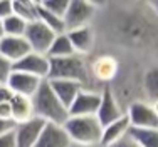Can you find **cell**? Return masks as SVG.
<instances>
[{
	"instance_id": "cell-1",
	"label": "cell",
	"mask_w": 158,
	"mask_h": 147,
	"mask_svg": "<svg viewBox=\"0 0 158 147\" xmlns=\"http://www.w3.org/2000/svg\"><path fill=\"white\" fill-rule=\"evenodd\" d=\"M32 104H34V115L37 119L44 120L46 124L64 126L69 119V110L56 97V94L52 92L47 80L42 82L37 94L32 97Z\"/></svg>"
},
{
	"instance_id": "cell-2",
	"label": "cell",
	"mask_w": 158,
	"mask_h": 147,
	"mask_svg": "<svg viewBox=\"0 0 158 147\" xmlns=\"http://www.w3.org/2000/svg\"><path fill=\"white\" fill-rule=\"evenodd\" d=\"M67 135L73 144L88 145V147H99L101 135H103V126L96 115L89 117H69L64 124Z\"/></svg>"
},
{
	"instance_id": "cell-3",
	"label": "cell",
	"mask_w": 158,
	"mask_h": 147,
	"mask_svg": "<svg viewBox=\"0 0 158 147\" xmlns=\"http://www.w3.org/2000/svg\"><path fill=\"white\" fill-rule=\"evenodd\" d=\"M51 72L47 80H73L84 85L88 82L89 72L81 55H71L64 59H49Z\"/></svg>"
},
{
	"instance_id": "cell-4",
	"label": "cell",
	"mask_w": 158,
	"mask_h": 147,
	"mask_svg": "<svg viewBox=\"0 0 158 147\" xmlns=\"http://www.w3.org/2000/svg\"><path fill=\"white\" fill-rule=\"evenodd\" d=\"M94 3L88 2V0H69V7L64 15V24H66L67 32L88 27L91 18L94 17Z\"/></svg>"
},
{
	"instance_id": "cell-5",
	"label": "cell",
	"mask_w": 158,
	"mask_h": 147,
	"mask_svg": "<svg viewBox=\"0 0 158 147\" xmlns=\"http://www.w3.org/2000/svg\"><path fill=\"white\" fill-rule=\"evenodd\" d=\"M24 37L27 40V44L31 45L32 52L40 54V55H47L49 48H51V45L56 39V33L46 24L37 20V22H32V24L27 25V30H25Z\"/></svg>"
},
{
	"instance_id": "cell-6",
	"label": "cell",
	"mask_w": 158,
	"mask_h": 147,
	"mask_svg": "<svg viewBox=\"0 0 158 147\" xmlns=\"http://www.w3.org/2000/svg\"><path fill=\"white\" fill-rule=\"evenodd\" d=\"M126 117L131 129H158V114L150 104L133 102L128 107Z\"/></svg>"
},
{
	"instance_id": "cell-7",
	"label": "cell",
	"mask_w": 158,
	"mask_h": 147,
	"mask_svg": "<svg viewBox=\"0 0 158 147\" xmlns=\"http://www.w3.org/2000/svg\"><path fill=\"white\" fill-rule=\"evenodd\" d=\"M14 70L34 75V77L40 79V80H47L49 72H51V60L47 59V55H40V54H35V52H31L22 60L14 64Z\"/></svg>"
},
{
	"instance_id": "cell-8",
	"label": "cell",
	"mask_w": 158,
	"mask_h": 147,
	"mask_svg": "<svg viewBox=\"0 0 158 147\" xmlns=\"http://www.w3.org/2000/svg\"><path fill=\"white\" fill-rule=\"evenodd\" d=\"M101 105V94L82 89L69 107V117H89L96 115Z\"/></svg>"
},
{
	"instance_id": "cell-9",
	"label": "cell",
	"mask_w": 158,
	"mask_h": 147,
	"mask_svg": "<svg viewBox=\"0 0 158 147\" xmlns=\"http://www.w3.org/2000/svg\"><path fill=\"white\" fill-rule=\"evenodd\" d=\"M44 127H46V122L37 117L27 120L24 124H19L15 130H14L17 147H35Z\"/></svg>"
},
{
	"instance_id": "cell-10",
	"label": "cell",
	"mask_w": 158,
	"mask_h": 147,
	"mask_svg": "<svg viewBox=\"0 0 158 147\" xmlns=\"http://www.w3.org/2000/svg\"><path fill=\"white\" fill-rule=\"evenodd\" d=\"M126 112H123V109L119 107L116 97L113 95V92L110 89H104L101 92V105H99V110H98L96 117L101 122V126L106 127L110 124L116 122L118 119H121Z\"/></svg>"
},
{
	"instance_id": "cell-11",
	"label": "cell",
	"mask_w": 158,
	"mask_h": 147,
	"mask_svg": "<svg viewBox=\"0 0 158 147\" xmlns=\"http://www.w3.org/2000/svg\"><path fill=\"white\" fill-rule=\"evenodd\" d=\"M42 82L44 80L34 77V75H29V74L14 70L12 75L9 77L7 85H9V89L12 90L14 94H17V95H24V97L32 99V97L37 94L39 87L42 85Z\"/></svg>"
},
{
	"instance_id": "cell-12",
	"label": "cell",
	"mask_w": 158,
	"mask_h": 147,
	"mask_svg": "<svg viewBox=\"0 0 158 147\" xmlns=\"http://www.w3.org/2000/svg\"><path fill=\"white\" fill-rule=\"evenodd\" d=\"M32 52L25 37H3L0 39V55L9 62L17 64Z\"/></svg>"
},
{
	"instance_id": "cell-13",
	"label": "cell",
	"mask_w": 158,
	"mask_h": 147,
	"mask_svg": "<svg viewBox=\"0 0 158 147\" xmlns=\"http://www.w3.org/2000/svg\"><path fill=\"white\" fill-rule=\"evenodd\" d=\"M71 142L64 126H56V124H46L42 134L35 147H69Z\"/></svg>"
},
{
	"instance_id": "cell-14",
	"label": "cell",
	"mask_w": 158,
	"mask_h": 147,
	"mask_svg": "<svg viewBox=\"0 0 158 147\" xmlns=\"http://www.w3.org/2000/svg\"><path fill=\"white\" fill-rule=\"evenodd\" d=\"M131 130L130 120H128L126 114L121 119H118L116 122L110 124V126L103 127V135H101V144L99 147H111L118 144L121 139H125Z\"/></svg>"
},
{
	"instance_id": "cell-15",
	"label": "cell",
	"mask_w": 158,
	"mask_h": 147,
	"mask_svg": "<svg viewBox=\"0 0 158 147\" xmlns=\"http://www.w3.org/2000/svg\"><path fill=\"white\" fill-rule=\"evenodd\" d=\"M47 82L51 85L52 92L56 94V97L61 100V104L67 110H69L71 104L76 100L79 92L84 89L79 82H73V80H47Z\"/></svg>"
},
{
	"instance_id": "cell-16",
	"label": "cell",
	"mask_w": 158,
	"mask_h": 147,
	"mask_svg": "<svg viewBox=\"0 0 158 147\" xmlns=\"http://www.w3.org/2000/svg\"><path fill=\"white\" fill-rule=\"evenodd\" d=\"M10 109H12V120L17 124V126L35 117V115H34L32 99H29V97L14 94L12 100H10Z\"/></svg>"
},
{
	"instance_id": "cell-17",
	"label": "cell",
	"mask_w": 158,
	"mask_h": 147,
	"mask_svg": "<svg viewBox=\"0 0 158 147\" xmlns=\"http://www.w3.org/2000/svg\"><path fill=\"white\" fill-rule=\"evenodd\" d=\"M67 37H69L71 44H73V48L76 52V55H84L88 54L93 48V44H94V33L89 27H82V29H76L67 32Z\"/></svg>"
},
{
	"instance_id": "cell-18",
	"label": "cell",
	"mask_w": 158,
	"mask_h": 147,
	"mask_svg": "<svg viewBox=\"0 0 158 147\" xmlns=\"http://www.w3.org/2000/svg\"><path fill=\"white\" fill-rule=\"evenodd\" d=\"M91 72L99 80H111L118 72V62L113 57H99L94 60Z\"/></svg>"
},
{
	"instance_id": "cell-19",
	"label": "cell",
	"mask_w": 158,
	"mask_h": 147,
	"mask_svg": "<svg viewBox=\"0 0 158 147\" xmlns=\"http://www.w3.org/2000/svg\"><path fill=\"white\" fill-rule=\"evenodd\" d=\"M14 15L20 17L27 24L39 20V2H32V0H14Z\"/></svg>"
},
{
	"instance_id": "cell-20",
	"label": "cell",
	"mask_w": 158,
	"mask_h": 147,
	"mask_svg": "<svg viewBox=\"0 0 158 147\" xmlns=\"http://www.w3.org/2000/svg\"><path fill=\"white\" fill-rule=\"evenodd\" d=\"M71 55H76V52H74L67 33L56 35L54 42H52L51 48L47 52V59H64V57H71Z\"/></svg>"
},
{
	"instance_id": "cell-21",
	"label": "cell",
	"mask_w": 158,
	"mask_h": 147,
	"mask_svg": "<svg viewBox=\"0 0 158 147\" xmlns=\"http://www.w3.org/2000/svg\"><path fill=\"white\" fill-rule=\"evenodd\" d=\"M130 135L140 147H158V129H131Z\"/></svg>"
},
{
	"instance_id": "cell-22",
	"label": "cell",
	"mask_w": 158,
	"mask_h": 147,
	"mask_svg": "<svg viewBox=\"0 0 158 147\" xmlns=\"http://www.w3.org/2000/svg\"><path fill=\"white\" fill-rule=\"evenodd\" d=\"M39 20L42 24H46L56 35H62V33H67V29H66V24H64V18L61 17H56L52 15L51 12H47L46 9H42L39 2Z\"/></svg>"
},
{
	"instance_id": "cell-23",
	"label": "cell",
	"mask_w": 158,
	"mask_h": 147,
	"mask_svg": "<svg viewBox=\"0 0 158 147\" xmlns=\"http://www.w3.org/2000/svg\"><path fill=\"white\" fill-rule=\"evenodd\" d=\"M2 25H3V35L5 37H24L29 24L25 20H22L20 17H17V15H12L7 20H3Z\"/></svg>"
},
{
	"instance_id": "cell-24",
	"label": "cell",
	"mask_w": 158,
	"mask_h": 147,
	"mask_svg": "<svg viewBox=\"0 0 158 147\" xmlns=\"http://www.w3.org/2000/svg\"><path fill=\"white\" fill-rule=\"evenodd\" d=\"M145 90H146V95L156 102L158 100V67L148 70L145 75Z\"/></svg>"
},
{
	"instance_id": "cell-25",
	"label": "cell",
	"mask_w": 158,
	"mask_h": 147,
	"mask_svg": "<svg viewBox=\"0 0 158 147\" xmlns=\"http://www.w3.org/2000/svg\"><path fill=\"white\" fill-rule=\"evenodd\" d=\"M40 5L52 15L64 18V15L67 12V7H69V0H42Z\"/></svg>"
},
{
	"instance_id": "cell-26",
	"label": "cell",
	"mask_w": 158,
	"mask_h": 147,
	"mask_svg": "<svg viewBox=\"0 0 158 147\" xmlns=\"http://www.w3.org/2000/svg\"><path fill=\"white\" fill-rule=\"evenodd\" d=\"M12 72H14V64L0 55V85H5L9 82V77L12 75Z\"/></svg>"
},
{
	"instance_id": "cell-27",
	"label": "cell",
	"mask_w": 158,
	"mask_h": 147,
	"mask_svg": "<svg viewBox=\"0 0 158 147\" xmlns=\"http://www.w3.org/2000/svg\"><path fill=\"white\" fill-rule=\"evenodd\" d=\"M14 15V5L10 0H0V22L7 20Z\"/></svg>"
},
{
	"instance_id": "cell-28",
	"label": "cell",
	"mask_w": 158,
	"mask_h": 147,
	"mask_svg": "<svg viewBox=\"0 0 158 147\" xmlns=\"http://www.w3.org/2000/svg\"><path fill=\"white\" fill-rule=\"evenodd\" d=\"M15 127H17V124L14 122L12 119H0V137L5 135V134L14 132Z\"/></svg>"
},
{
	"instance_id": "cell-29",
	"label": "cell",
	"mask_w": 158,
	"mask_h": 147,
	"mask_svg": "<svg viewBox=\"0 0 158 147\" xmlns=\"http://www.w3.org/2000/svg\"><path fill=\"white\" fill-rule=\"evenodd\" d=\"M14 97V92L9 89V85H0V104H10Z\"/></svg>"
},
{
	"instance_id": "cell-30",
	"label": "cell",
	"mask_w": 158,
	"mask_h": 147,
	"mask_svg": "<svg viewBox=\"0 0 158 147\" xmlns=\"http://www.w3.org/2000/svg\"><path fill=\"white\" fill-rule=\"evenodd\" d=\"M0 147H17V142H15V134L10 132V134H5L0 137Z\"/></svg>"
},
{
	"instance_id": "cell-31",
	"label": "cell",
	"mask_w": 158,
	"mask_h": 147,
	"mask_svg": "<svg viewBox=\"0 0 158 147\" xmlns=\"http://www.w3.org/2000/svg\"><path fill=\"white\" fill-rule=\"evenodd\" d=\"M111 147H140V145H138L136 142L133 141V137H131V135L128 134L125 139H121V141H119L118 144H114V145H111Z\"/></svg>"
},
{
	"instance_id": "cell-32",
	"label": "cell",
	"mask_w": 158,
	"mask_h": 147,
	"mask_svg": "<svg viewBox=\"0 0 158 147\" xmlns=\"http://www.w3.org/2000/svg\"><path fill=\"white\" fill-rule=\"evenodd\" d=\"M0 119H12L10 104H0Z\"/></svg>"
},
{
	"instance_id": "cell-33",
	"label": "cell",
	"mask_w": 158,
	"mask_h": 147,
	"mask_svg": "<svg viewBox=\"0 0 158 147\" xmlns=\"http://www.w3.org/2000/svg\"><path fill=\"white\" fill-rule=\"evenodd\" d=\"M152 7H155L153 10H155V14L158 15V0H156V2H152Z\"/></svg>"
},
{
	"instance_id": "cell-34",
	"label": "cell",
	"mask_w": 158,
	"mask_h": 147,
	"mask_svg": "<svg viewBox=\"0 0 158 147\" xmlns=\"http://www.w3.org/2000/svg\"><path fill=\"white\" fill-rule=\"evenodd\" d=\"M3 37H5L3 35V25H2V22H0V39H3Z\"/></svg>"
},
{
	"instance_id": "cell-35",
	"label": "cell",
	"mask_w": 158,
	"mask_h": 147,
	"mask_svg": "<svg viewBox=\"0 0 158 147\" xmlns=\"http://www.w3.org/2000/svg\"><path fill=\"white\" fill-rule=\"evenodd\" d=\"M69 147H88V145H79V144H71Z\"/></svg>"
}]
</instances>
